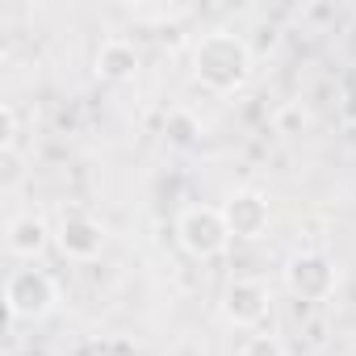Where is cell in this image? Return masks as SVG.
<instances>
[{
	"instance_id": "6da1fadb",
	"label": "cell",
	"mask_w": 356,
	"mask_h": 356,
	"mask_svg": "<svg viewBox=\"0 0 356 356\" xmlns=\"http://www.w3.org/2000/svg\"><path fill=\"white\" fill-rule=\"evenodd\" d=\"M193 76L202 88L231 97L252 80V47L231 30H214L193 47Z\"/></svg>"
},
{
	"instance_id": "7a4b0ae2",
	"label": "cell",
	"mask_w": 356,
	"mask_h": 356,
	"mask_svg": "<svg viewBox=\"0 0 356 356\" xmlns=\"http://www.w3.org/2000/svg\"><path fill=\"white\" fill-rule=\"evenodd\" d=\"M5 306L22 323H38L59 306V281L47 268H13L5 281Z\"/></svg>"
},
{
	"instance_id": "3957f363",
	"label": "cell",
	"mask_w": 356,
	"mask_h": 356,
	"mask_svg": "<svg viewBox=\"0 0 356 356\" xmlns=\"http://www.w3.org/2000/svg\"><path fill=\"white\" fill-rule=\"evenodd\" d=\"M176 239L181 248L197 260H214L227 252L231 243V227L222 218V206H189L181 218H176Z\"/></svg>"
},
{
	"instance_id": "277c9868",
	"label": "cell",
	"mask_w": 356,
	"mask_h": 356,
	"mask_svg": "<svg viewBox=\"0 0 356 356\" xmlns=\"http://www.w3.org/2000/svg\"><path fill=\"white\" fill-rule=\"evenodd\" d=\"M285 285L293 298L302 302H327L339 285V273H335V260L327 252H298L289 264H285Z\"/></svg>"
},
{
	"instance_id": "5b68a950",
	"label": "cell",
	"mask_w": 356,
	"mask_h": 356,
	"mask_svg": "<svg viewBox=\"0 0 356 356\" xmlns=\"http://www.w3.org/2000/svg\"><path fill=\"white\" fill-rule=\"evenodd\" d=\"M268 285L256 281V277H235L227 289H222V314L227 323L235 327H256L264 314H268Z\"/></svg>"
},
{
	"instance_id": "8992f818",
	"label": "cell",
	"mask_w": 356,
	"mask_h": 356,
	"mask_svg": "<svg viewBox=\"0 0 356 356\" xmlns=\"http://www.w3.org/2000/svg\"><path fill=\"white\" fill-rule=\"evenodd\" d=\"M222 218L231 227V239H260L268 231V197L256 189H235L222 206Z\"/></svg>"
},
{
	"instance_id": "52a82bcc",
	"label": "cell",
	"mask_w": 356,
	"mask_h": 356,
	"mask_svg": "<svg viewBox=\"0 0 356 356\" xmlns=\"http://www.w3.org/2000/svg\"><path fill=\"white\" fill-rule=\"evenodd\" d=\"M55 243L67 260H97L101 248H105V231L88 214H63V222L55 231Z\"/></svg>"
},
{
	"instance_id": "ba28073f",
	"label": "cell",
	"mask_w": 356,
	"mask_h": 356,
	"mask_svg": "<svg viewBox=\"0 0 356 356\" xmlns=\"http://www.w3.org/2000/svg\"><path fill=\"white\" fill-rule=\"evenodd\" d=\"M134 72H138V51H134V42H126V38L101 42V51H97V76H101V80L122 84V80H134Z\"/></svg>"
},
{
	"instance_id": "9c48e42d",
	"label": "cell",
	"mask_w": 356,
	"mask_h": 356,
	"mask_svg": "<svg viewBox=\"0 0 356 356\" xmlns=\"http://www.w3.org/2000/svg\"><path fill=\"white\" fill-rule=\"evenodd\" d=\"M47 239H51V231H47V222L38 214H17L9 222V252H17L26 260H34L47 248Z\"/></svg>"
},
{
	"instance_id": "30bf717a",
	"label": "cell",
	"mask_w": 356,
	"mask_h": 356,
	"mask_svg": "<svg viewBox=\"0 0 356 356\" xmlns=\"http://www.w3.org/2000/svg\"><path fill=\"white\" fill-rule=\"evenodd\" d=\"M239 356H285V348H281L277 335H248Z\"/></svg>"
},
{
	"instance_id": "8fae6325",
	"label": "cell",
	"mask_w": 356,
	"mask_h": 356,
	"mask_svg": "<svg viewBox=\"0 0 356 356\" xmlns=\"http://www.w3.org/2000/svg\"><path fill=\"white\" fill-rule=\"evenodd\" d=\"M13 147H17V109L0 105V151H13Z\"/></svg>"
},
{
	"instance_id": "7c38bea8",
	"label": "cell",
	"mask_w": 356,
	"mask_h": 356,
	"mask_svg": "<svg viewBox=\"0 0 356 356\" xmlns=\"http://www.w3.org/2000/svg\"><path fill=\"white\" fill-rule=\"evenodd\" d=\"M176 143H181V147H189L193 138H197V122L189 118V113H172V130H168Z\"/></svg>"
},
{
	"instance_id": "4fadbf2b",
	"label": "cell",
	"mask_w": 356,
	"mask_h": 356,
	"mask_svg": "<svg viewBox=\"0 0 356 356\" xmlns=\"http://www.w3.org/2000/svg\"><path fill=\"white\" fill-rule=\"evenodd\" d=\"M339 109H343V118H348V122H356V88H348V92H343V105H339Z\"/></svg>"
}]
</instances>
